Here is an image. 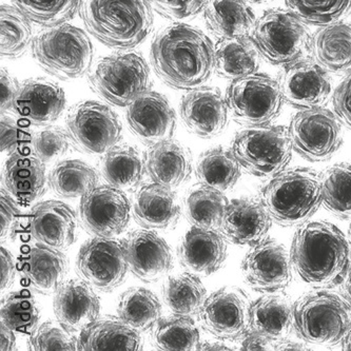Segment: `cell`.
Segmentation results:
<instances>
[{
  "mask_svg": "<svg viewBox=\"0 0 351 351\" xmlns=\"http://www.w3.org/2000/svg\"><path fill=\"white\" fill-rule=\"evenodd\" d=\"M27 348L33 351L78 350V337L58 321H48L30 335Z\"/></svg>",
  "mask_w": 351,
  "mask_h": 351,
  "instance_id": "obj_47",
  "label": "cell"
},
{
  "mask_svg": "<svg viewBox=\"0 0 351 351\" xmlns=\"http://www.w3.org/2000/svg\"><path fill=\"white\" fill-rule=\"evenodd\" d=\"M16 332L3 321L0 322V347L1 351L13 350L16 347Z\"/></svg>",
  "mask_w": 351,
  "mask_h": 351,
  "instance_id": "obj_56",
  "label": "cell"
},
{
  "mask_svg": "<svg viewBox=\"0 0 351 351\" xmlns=\"http://www.w3.org/2000/svg\"><path fill=\"white\" fill-rule=\"evenodd\" d=\"M71 139L66 130L49 125L33 134L32 150L45 164H52L64 158L70 149Z\"/></svg>",
  "mask_w": 351,
  "mask_h": 351,
  "instance_id": "obj_48",
  "label": "cell"
},
{
  "mask_svg": "<svg viewBox=\"0 0 351 351\" xmlns=\"http://www.w3.org/2000/svg\"><path fill=\"white\" fill-rule=\"evenodd\" d=\"M66 130L74 147L89 156H105L119 144L121 125L109 106L95 101L76 104L69 111Z\"/></svg>",
  "mask_w": 351,
  "mask_h": 351,
  "instance_id": "obj_12",
  "label": "cell"
},
{
  "mask_svg": "<svg viewBox=\"0 0 351 351\" xmlns=\"http://www.w3.org/2000/svg\"><path fill=\"white\" fill-rule=\"evenodd\" d=\"M129 269L144 283H156L173 268L172 251L156 231L134 230L125 242Z\"/></svg>",
  "mask_w": 351,
  "mask_h": 351,
  "instance_id": "obj_21",
  "label": "cell"
},
{
  "mask_svg": "<svg viewBox=\"0 0 351 351\" xmlns=\"http://www.w3.org/2000/svg\"><path fill=\"white\" fill-rule=\"evenodd\" d=\"M1 321L19 335H31L38 327L40 307L27 290L11 292L1 300Z\"/></svg>",
  "mask_w": 351,
  "mask_h": 351,
  "instance_id": "obj_44",
  "label": "cell"
},
{
  "mask_svg": "<svg viewBox=\"0 0 351 351\" xmlns=\"http://www.w3.org/2000/svg\"><path fill=\"white\" fill-rule=\"evenodd\" d=\"M293 328L305 342L340 344L351 329V308L327 290L307 292L293 304Z\"/></svg>",
  "mask_w": 351,
  "mask_h": 351,
  "instance_id": "obj_6",
  "label": "cell"
},
{
  "mask_svg": "<svg viewBox=\"0 0 351 351\" xmlns=\"http://www.w3.org/2000/svg\"><path fill=\"white\" fill-rule=\"evenodd\" d=\"M342 347L344 350L351 351V329L348 335H346V338L343 341Z\"/></svg>",
  "mask_w": 351,
  "mask_h": 351,
  "instance_id": "obj_60",
  "label": "cell"
},
{
  "mask_svg": "<svg viewBox=\"0 0 351 351\" xmlns=\"http://www.w3.org/2000/svg\"><path fill=\"white\" fill-rule=\"evenodd\" d=\"M240 340L241 350H274L276 345V341L250 329H248Z\"/></svg>",
  "mask_w": 351,
  "mask_h": 351,
  "instance_id": "obj_54",
  "label": "cell"
},
{
  "mask_svg": "<svg viewBox=\"0 0 351 351\" xmlns=\"http://www.w3.org/2000/svg\"><path fill=\"white\" fill-rule=\"evenodd\" d=\"M332 107L341 123L351 130V74L345 76L333 91Z\"/></svg>",
  "mask_w": 351,
  "mask_h": 351,
  "instance_id": "obj_52",
  "label": "cell"
},
{
  "mask_svg": "<svg viewBox=\"0 0 351 351\" xmlns=\"http://www.w3.org/2000/svg\"><path fill=\"white\" fill-rule=\"evenodd\" d=\"M29 230L38 244L64 252L77 239L78 217L62 202H41L31 210Z\"/></svg>",
  "mask_w": 351,
  "mask_h": 351,
  "instance_id": "obj_22",
  "label": "cell"
},
{
  "mask_svg": "<svg viewBox=\"0 0 351 351\" xmlns=\"http://www.w3.org/2000/svg\"><path fill=\"white\" fill-rule=\"evenodd\" d=\"M226 97L217 87H197L182 96L180 117L192 134L210 139L221 135L229 123Z\"/></svg>",
  "mask_w": 351,
  "mask_h": 351,
  "instance_id": "obj_18",
  "label": "cell"
},
{
  "mask_svg": "<svg viewBox=\"0 0 351 351\" xmlns=\"http://www.w3.org/2000/svg\"><path fill=\"white\" fill-rule=\"evenodd\" d=\"M55 317L73 333L93 324L101 313V302L94 288L82 278L64 280L53 300Z\"/></svg>",
  "mask_w": 351,
  "mask_h": 351,
  "instance_id": "obj_24",
  "label": "cell"
},
{
  "mask_svg": "<svg viewBox=\"0 0 351 351\" xmlns=\"http://www.w3.org/2000/svg\"><path fill=\"white\" fill-rule=\"evenodd\" d=\"M339 286H340L339 292H340L341 297L346 302L347 305L351 308V266L349 267L348 272H347L342 283Z\"/></svg>",
  "mask_w": 351,
  "mask_h": 351,
  "instance_id": "obj_57",
  "label": "cell"
},
{
  "mask_svg": "<svg viewBox=\"0 0 351 351\" xmlns=\"http://www.w3.org/2000/svg\"><path fill=\"white\" fill-rule=\"evenodd\" d=\"M291 139L283 125L249 127L235 135L232 152L247 172L272 178L287 168L292 158Z\"/></svg>",
  "mask_w": 351,
  "mask_h": 351,
  "instance_id": "obj_9",
  "label": "cell"
},
{
  "mask_svg": "<svg viewBox=\"0 0 351 351\" xmlns=\"http://www.w3.org/2000/svg\"><path fill=\"white\" fill-rule=\"evenodd\" d=\"M262 58L250 35L219 38L215 45V72L226 80L244 77L258 71Z\"/></svg>",
  "mask_w": 351,
  "mask_h": 351,
  "instance_id": "obj_34",
  "label": "cell"
},
{
  "mask_svg": "<svg viewBox=\"0 0 351 351\" xmlns=\"http://www.w3.org/2000/svg\"><path fill=\"white\" fill-rule=\"evenodd\" d=\"M250 307L244 290L226 286L206 298L199 313V322L219 340H240L249 329Z\"/></svg>",
  "mask_w": 351,
  "mask_h": 351,
  "instance_id": "obj_14",
  "label": "cell"
},
{
  "mask_svg": "<svg viewBox=\"0 0 351 351\" xmlns=\"http://www.w3.org/2000/svg\"><path fill=\"white\" fill-rule=\"evenodd\" d=\"M80 13L94 38L123 51L142 44L154 23L148 0H82Z\"/></svg>",
  "mask_w": 351,
  "mask_h": 351,
  "instance_id": "obj_3",
  "label": "cell"
},
{
  "mask_svg": "<svg viewBox=\"0 0 351 351\" xmlns=\"http://www.w3.org/2000/svg\"><path fill=\"white\" fill-rule=\"evenodd\" d=\"M117 313L125 324L137 332L146 333L162 319V304L150 290L133 287L121 294Z\"/></svg>",
  "mask_w": 351,
  "mask_h": 351,
  "instance_id": "obj_36",
  "label": "cell"
},
{
  "mask_svg": "<svg viewBox=\"0 0 351 351\" xmlns=\"http://www.w3.org/2000/svg\"><path fill=\"white\" fill-rule=\"evenodd\" d=\"M31 46L37 64L60 80L82 77L93 64L91 39L82 29L69 23L46 27L35 35Z\"/></svg>",
  "mask_w": 351,
  "mask_h": 351,
  "instance_id": "obj_5",
  "label": "cell"
},
{
  "mask_svg": "<svg viewBox=\"0 0 351 351\" xmlns=\"http://www.w3.org/2000/svg\"><path fill=\"white\" fill-rule=\"evenodd\" d=\"M145 162L152 182L172 190L186 184L192 173L191 152L172 138L150 147Z\"/></svg>",
  "mask_w": 351,
  "mask_h": 351,
  "instance_id": "obj_29",
  "label": "cell"
},
{
  "mask_svg": "<svg viewBox=\"0 0 351 351\" xmlns=\"http://www.w3.org/2000/svg\"><path fill=\"white\" fill-rule=\"evenodd\" d=\"M0 75V90H1V114L13 109L14 101L19 94L21 85L15 76L12 75L7 69L1 68Z\"/></svg>",
  "mask_w": 351,
  "mask_h": 351,
  "instance_id": "obj_53",
  "label": "cell"
},
{
  "mask_svg": "<svg viewBox=\"0 0 351 351\" xmlns=\"http://www.w3.org/2000/svg\"><path fill=\"white\" fill-rule=\"evenodd\" d=\"M293 150L308 162L330 160L343 144L342 123L324 107L302 109L292 117L289 128Z\"/></svg>",
  "mask_w": 351,
  "mask_h": 351,
  "instance_id": "obj_11",
  "label": "cell"
},
{
  "mask_svg": "<svg viewBox=\"0 0 351 351\" xmlns=\"http://www.w3.org/2000/svg\"><path fill=\"white\" fill-rule=\"evenodd\" d=\"M5 189L19 205H30L47 190L46 164L32 149L10 156L3 170Z\"/></svg>",
  "mask_w": 351,
  "mask_h": 351,
  "instance_id": "obj_27",
  "label": "cell"
},
{
  "mask_svg": "<svg viewBox=\"0 0 351 351\" xmlns=\"http://www.w3.org/2000/svg\"><path fill=\"white\" fill-rule=\"evenodd\" d=\"M250 3H258V5H263V3H270L271 0H249Z\"/></svg>",
  "mask_w": 351,
  "mask_h": 351,
  "instance_id": "obj_61",
  "label": "cell"
},
{
  "mask_svg": "<svg viewBox=\"0 0 351 351\" xmlns=\"http://www.w3.org/2000/svg\"><path fill=\"white\" fill-rule=\"evenodd\" d=\"M348 239H349V243H350V245H351V223H350V226H349Z\"/></svg>",
  "mask_w": 351,
  "mask_h": 351,
  "instance_id": "obj_62",
  "label": "cell"
},
{
  "mask_svg": "<svg viewBox=\"0 0 351 351\" xmlns=\"http://www.w3.org/2000/svg\"><path fill=\"white\" fill-rule=\"evenodd\" d=\"M260 199L274 223L301 226L323 204L321 176L304 167L283 170L262 188Z\"/></svg>",
  "mask_w": 351,
  "mask_h": 351,
  "instance_id": "obj_4",
  "label": "cell"
},
{
  "mask_svg": "<svg viewBox=\"0 0 351 351\" xmlns=\"http://www.w3.org/2000/svg\"><path fill=\"white\" fill-rule=\"evenodd\" d=\"M153 70L176 90L202 87L215 71V48L203 31L173 23L162 27L150 49Z\"/></svg>",
  "mask_w": 351,
  "mask_h": 351,
  "instance_id": "obj_1",
  "label": "cell"
},
{
  "mask_svg": "<svg viewBox=\"0 0 351 351\" xmlns=\"http://www.w3.org/2000/svg\"><path fill=\"white\" fill-rule=\"evenodd\" d=\"M150 68L141 53H114L99 58L89 71L91 89L104 101L117 107H128L149 91Z\"/></svg>",
  "mask_w": 351,
  "mask_h": 351,
  "instance_id": "obj_7",
  "label": "cell"
},
{
  "mask_svg": "<svg viewBox=\"0 0 351 351\" xmlns=\"http://www.w3.org/2000/svg\"><path fill=\"white\" fill-rule=\"evenodd\" d=\"M311 54L327 73L351 74V25L339 21L319 27L313 35Z\"/></svg>",
  "mask_w": 351,
  "mask_h": 351,
  "instance_id": "obj_30",
  "label": "cell"
},
{
  "mask_svg": "<svg viewBox=\"0 0 351 351\" xmlns=\"http://www.w3.org/2000/svg\"><path fill=\"white\" fill-rule=\"evenodd\" d=\"M82 227L95 237H115L130 221L131 204L125 192L101 185L82 196L78 206Z\"/></svg>",
  "mask_w": 351,
  "mask_h": 351,
  "instance_id": "obj_15",
  "label": "cell"
},
{
  "mask_svg": "<svg viewBox=\"0 0 351 351\" xmlns=\"http://www.w3.org/2000/svg\"><path fill=\"white\" fill-rule=\"evenodd\" d=\"M162 300L172 315H199L206 300V288L199 276L191 272L169 276L162 286Z\"/></svg>",
  "mask_w": 351,
  "mask_h": 351,
  "instance_id": "obj_37",
  "label": "cell"
},
{
  "mask_svg": "<svg viewBox=\"0 0 351 351\" xmlns=\"http://www.w3.org/2000/svg\"><path fill=\"white\" fill-rule=\"evenodd\" d=\"M322 199L329 213L351 219V165L337 164L321 174Z\"/></svg>",
  "mask_w": 351,
  "mask_h": 351,
  "instance_id": "obj_43",
  "label": "cell"
},
{
  "mask_svg": "<svg viewBox=\"0 0 351 351\" xmlns=\"http://www.w3.org/2000/svg\"><path fill=\"white\" fill-rule=\"evenodd\" d=\"M152 342L160 350L193 351L201 345V335L191 317L173 315L158 322Z\"/></svg>",
  "mask_w": 351,
  "mask_h": 351,
  "instance_id": "obj_41",
  "label": "cell"
},
{
  "mask_svg": "<svg viewBox=\"0 0 351 351\" xmlns=\"http://www.w3.org/2000/svg\"><path fill=\"white\" fill-rule=\"evenodd\" d=\"M101 171L109 185L123 192L138 189L146 171V162L128 145L115 146L101 160Z\"/></svg>",
  "mask_w": 351,
  "mask_h": 351,
  "instance_id": "obj_35",
  "label": "cell"
},
{
  "mask_svg": "<svg viewBox=\"0 0 351 351\" xmlns=\"http://www.w3.org/2000/svg\"><path fill=\"white\" fill-rule=\"evenodd\" d=\"M293 327V304L282 291L266 293L251 303L249 329L272 340L288 338Z\"/></svg>",
  "mask_w": 351,
  "mask_h": 351,
  "instance_id": "obj_32",
  "label": "cell"
},
{
  "mask_svg": "<svg viewBox=\"0 0 351 351\" xmlns=\"http://www.w3.org/2000/svg\"><path fill=\"white\" fill-rule=\"evenodd\" d=\"M144 346L142 333L125 324L119 317H98L78 335V350L138 351Z\"/></svg>",
  "mask_w": 351,
  "mask_h": 351,
  "instance_id": "obj_31",
  "label": "cell"
},
{
  "mask_svg": "<svg viewBox=\"0 0 351 351\" xmlns=\"http://www.w3.org/2000/svg\"><path fill=\"white\" fill-rule=\"evenodd\" d=\"M151 7L160 16L169 21L192 19L204 12L208 0H148Z\"/></svg>",
  "mask_w": 351,
  "mask_h": 351,
  "instance_id": "obj_50",
  "label": "cell"
},
{
  "mask_svg": "<svg viewBox=\"0 0 351 351\" xmlns=\"http://www.w3.org/2000/svg\"><path fill=\"white\" fill-rule=\"evenodd\" d=\"M53 191L64 199H78L91 191L98 184V174L93 167L80 160H60L49 174Z\"/></svg>",
  "mask_w": 351,
  "mask_h": 351,
  "instance_id": "obj_40",
  "label": "cell"
},
{
  "mask_svg": "<svg viewBox=\"0 0 351 351\" xmlns=\"http://www.w3.org/2000/svg\"><path fill=\"white\" fill-rule=\"evenodd\" d=\"M127 121L131 132L148 147L171 139L176 133V115L169 101L151 90L128 106Z\"/></svg>",
  "mask_w": 351,
  "mask_h": 351,
  "instance_id": "obj_19",
  "label": "cell"
},
{
  "mask_svg": "<svg viewBox=\"0 0 351 351\" xmlns=\"http://www.w3.org/2000/svg\"><path fill=\"white\" fill-rule=\"evenodd\" d=\"M178 256L180 265L187 271L208 276L225 264L226 240L219 230L193 226L180 241Z\"/></svg>",
  "mask_w": 351,
  "mask_h": 351,
  "instance_id": "obj_25",
  "label": "cell"
},
{
  "mask_svg": "<svg viewBox=\"0 0 351 351\" xmlns=\"http://www.w3.org/2000/svg\"><path fill=\"white\" fill-rule=\"evenodd\" d=\"M204 19L219 38H234L248 36L258 19L249 0H208Z\"/></svg>",
  "mask_w": 351,
  "mask_h": 351,
  "instance_id": "obj_33",
  "label": "cell"
},
{
  "mask_svg": "<svg viewBox=\"0 0 351 351\" xmlns=\"http://www.w3.org/2000/svg\"><path fill=\"white\" fill-rule=\"evenodd\" d=\"M31 23L44 27L66 23L80 11L82 0H11Z\"/></svg>",
  "mask_w": 351,
  "mask_h": 351,
  "instance_id": "obj_45",
  "label": "cell"
},
{
  "mask_svg": "<svg viewBox=\"0 0 351 351\" xmlns=\"http://www.w3.org/2000/svg\"><path fill=\"white\" fill-rule=\"evenodd\" d=\"M272 219L261 199L241 197L227 206L219 231L239 246H254L266 239Z\"/></svg>",
  "mask_w": 351,
  "mask_h": 351,
  "instance_id": "obj_23",
  "label": "cell"
},
{
  "mask_svg": "<svg viewBox=\"0 0 351 351\" xmlns=\"http://www.w3.org/2000/svg\"><path fill=\"white\" fill-rule=\"evenodd\" d=\"M226 101L232 119L245 127L270 125L285 103L278 80L258 72L231 80Z\"/></svg>",
  "mask_w": 351,
  "mask_h": 351,
  "instance_id": "obj_10",
  "label": "cell"
},
{
  "mask_svg": "<svg viewBox=\"0 0 351 351\" xmlns=\"http://www.w3.org/2000/svg\"><path fill=\"white\" fill-rule=\"evenodd\" d=\"M285 5L306 23L317 27L339 23L351 12V0H285Z\"/></svg>",
  "mask_w": 351,
  "mask_h": 351,
  "instance_id": "obj_46",
  "label": "cell"
},
{
  "mask_svg": "<svg viewBox=\"0 0 351 351\" xmlns=\"http://www.w3.org/2000/svg\"><path fill=\"white\" fill-rule=\"evenodd\" d=\"M34 133L9 115L1 114L0 121V148L1 152L12 156L19 151L32 149Z\"/></svg>",
  "mask_w": 351,
  "mask_h": 351,
  "instance_id": "obj_49",
  "label": "cell"
},
{
  "mask_svg": "<svg viewBox=\"0 0 351 351\" xmlns=\"http://www.w3.org/2000/svg\"><path fill=\"white\" fill-rule=\"evenodd\" d=\"M19 203L8 190L1 189L0 195V237L1 241L13 240L21 226Z\"/></svg>",
  "mask_w": 351,
  "mask_h": 351,
  "instance_id": "obj_51",
  "label": "cell"
},
{
  "mask_svg": "<svg viewBox=\"0 0 351 351\" xmlns=\"http://www.w3.org/2000/svg\"><path fill=\"white\" fill-rule=\"evenodd\" d=\"M307 349L306 345L288 340V339L278 341L274 345V350H307Z\"/></svg>",
  "mask_w": 351,
  "mask_h": 351,
  "instance_id": "obj_58",
  "label": "cell"
},
{
  "mask_svg": "<svg viewBox=\"0 0 351 351\" xmlns=\"http://www.w3.org/2000/svg\"><path fill=\"white\" fill-rule=\"evenodd\" d=\"M303 19L290 10H268L256 19L252 38L263 58L285 66L311 54L313 35Z\"/></svg>",
  "mask_w": 351,
  "mask_h": 351,
  "instance_id": "obj_8",
  "label": "cell"
},
{
  "mask_svg": "<svg viewBox=\"0 0 351 351\" xmlns=\"http://www.w3.org/2000/svg\"><path fill=\"white\" fill-rule=\"evenodd\" d=\"M133 217L139 226L148 230H171L180 217L176 192L156 182L142 186L133 199Z\"/></svg>",
  "mask_w": 351,
  "mask_h": 351,
  "instance_id": "obj_28",
  "label": "cell"
},
{
  "mask_svg": "<svg viewBox=\"0 0 351 351\" xmlns=\"http://www.w3.org/2000/svg\"><path fill=\"white\" fill-rule=\"evenodd\" d=\"M290 254L284 245L265 239L251 247L242 262V274L247 285L256 291H283L292 280Z\"/></svg>",
  "mask_w": 351,
  "mask_h": 351,
  "instance_id": "obj_16",
  "label": "cell"
},
{
  "mask_svg": "<svg viewBox=\"0 0 351 351\" xmlns=\"http://www.w3.org/2000/svg\"><path fill=\"white\" fill-rule=\"evenodd\" d=\"M0 266H1L0 286H1V291H5L13 285L14 278H15L13 256L5 247H1L0 249Z\"/></svg>",
  "mask_w": 351,
  "mask_h": 351,
  "instance_id": "obj_55",
  "label": "cell"
},
{
  "mask_svg": "<svg viewBox=\"0 0 351 351\" xmlns=\"http://www.w3.org/2000/svg\"><path fill=\"white\" fill-rule=\"evenodd\" d=\"M64 108V89L52 80L37 77L21 84L12 112L27 125H49L60 119Z\"/></svg>",
  "mask_w": 351,
  "mask_h": 351,
  "instance_id": "obj_20",
  "label": "cell"
},
{
  "mask_svg": "<svg viewBox=\"0 0 351 351\" xmlns=\"http://www.w3.org/2000/svg\"><path fill=\"white\" fill-rule=\"evenodd\" d=\"M228 204L223 192L201 184L186 194L184 213L194 227L219 230Z\"/></svg>",
  "mask_w": 351,
  "mask_h": 351,
  "instance_id": "obj_39",
  "label": "cell"
},
{
  "mask_svg": "<svg viewBox=\"0 0 351 351\" xmlns=\"http://www.w3.org/2000/svg\"><path fill=\"white\" fill-rule=\"evenodd\" d=\"M292 268L308 285H340L351 266V251L344 233L328 221H307L294 233L290 251Z\"/></svg>",
  "mask_w": 351,
  "mask_h": 351,
  "instance_id": "obj_2",
  "label": "cell"
},
{
  "mask_svg": "<svg viewBox=\"0 0 351 351\" xmlns=\"http://www.w3.org/2000/svg\"><path fill=\"white\" fill-rule=\"evenodd\" d=\"M33 30L31 21L12 5L0 8V52L10 60L21 58L32 45Z\"/></svg>",
  "mask_w": 351,
  "mask_h": 351,
  "instance_id": "obj_42",
  "label": "cell"
},
{
  "mask_svg": "<svg viewBox=\"0 0 351 351\" xmlns=\"http://www.w3.org/2000/svg\"><path fill=\"white\" fill-rule=\"evenodd\" d=\"M278 82L285 103L300 110L323 107L331 94L328 73L313 58L285 64Z\"/></svg>",
  "mask_w": 351,
  "mask_h": 351,
  "instance_id": "obj_17",
  "label": "cell"
},
{
  "mask_svg": "<svg viewBox=\"0 0 351 351\" xmlns=\"http://www.w3.org/2000/svg\"><path fill=\"white\" fill-rule=\"evenodd\" d=\"M128 269L125 243L114 237H94L82 245L76 258L78 276L97 291L117 289Z\"/></svg>",
  "mask_w": 351,
  "mask_h": 351,
  "instance_id": "obj_13",
  "label": "cell"
},
{
  "mask_svg": "<svg viewBox=\"0 0 351 351\" xmlns=\"http://www.w3.org/2000/svg\"><path fill=\"white\" fill-rule=\"evenodd\" d=\"M19 271L27 287L37 293L49 295L58 291L66 280L69 260L64 251L38 244L21 256Z\"/></svg>",
  "mask_w": 351,
  "mask_h": 351,
  "instance_id": "obj_26",
  "label": "cell"
},
{
  "mask_svg": "<svg viewBox=\"0 0 351 351\" xmlns=\"http://www.w3.org/2000/svg\"><path fill=\"white\" fill-rule=\"evenodd\" d=\"M240 167L232 150L217 147L199 156L196 164V178L202 185L223 193L232 189L241 178Z\"/></svg>",
  "mask_w": 351,
  "mask_h": 351,
  "instance_id": "obj_38",
  "label": "cell"
},
{
  "mask_svg": "<svg viewBox=\"0 0 351 351\" xmlns=\"http://www.w3.org/2000/svg\"><path fill=\"white\" fill-rule=\"evenodd\" d=\"M197 350H231V348H229V347L226 346V345L221 344V343L219 342H206L199 345V349H197Z\"/></svg>",
  "mask_w": 351,
  "mask_h": 351,
  "instance_id": "obj_59",
  "label": "cell"
}]
</instances>
